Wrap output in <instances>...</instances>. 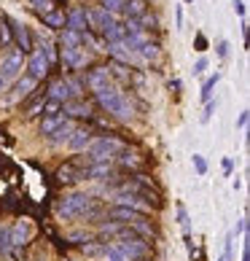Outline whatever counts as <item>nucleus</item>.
<instances>
[{
    "label": "nucleus",
    "mask_w": 250,
    "mask_h": 261,
    "mask_svg": "<svg viewBox=\"0 0 250 261\" xmlns=\"http://www.w3.org/2000/svg\"><path fill=\"white\" fill-rule=\"evenodd\" d=\"M97 210V202L94 197L84 194V191H75V194H67L65 199H60L54 205V216L60 221H70V218H86Z\"/></svg>",
    "instance_id": "f257e3e1"
},
{
    "label": "nucleus",
    "mask_w": 250,
    "mask_h": 261,
    "mask_svg": "<svg viewBox=\"0 0 250 261\" xmlns=\"http://www.w3.org/2000/svg\"><path fill=\"white\" fill-rule=\"evenodd\" d=\"M94 94H97V102H100L110 116H116L119 121H129L132 116H134V108H132L129 97L119 89V86H113V84H110V86H105V89L94 92Z\"/></svg>",
    "instance_id": "f03ea898"
},
{
    "label": "nucleus",
    "mask_w": 250,
    "mask_h": 261,
    "mask_svg": "<svg viewBox=\"0 0 250 261\" xmlns=\"http://www.w3.org/2000/svg\"><path fill=\"white\" fill-rule=\"evenodd\" d=\"M84 151H86V162L89 164H100V162H110L113 156H119V153L124 151V143L116 140V138H97V140H92Z\"/></svg>",
    "instance_id": "7ed1b4c3"
},
{
    "label": "nucleus",
    "mask_w": 250,
    "mask_h": 261,
    "mask_svg": "<svg viewBox=\"0 0 250 261\" xmlns=\"http://www.w3.org/2000/svg\"><path fill=\"white\" fill-rule=\"evenodd\" d=\"M113 248H116L119 253H121V258H127V261H137V258H143V256L148 253V245L143 243L140 237H134L132 229L129 231L121 229L119 231V240L113 243Z\"/></svg>",
    "instance_id": "20e7f679"
},
{
    "label": "nucleus",
    "mask_w": 250,
    "mask_h": 261,
    "mask_svg": "<svg viewBox=\"0 0 250 261\" xmlns=\"http://www.w3.org/2000/svg\"><path fill=\"white\" fill-rule=\"evenodd\" d=\"M22 67H24V54L19 49H11L8 54L0 57V79L6 84H14L22 75Z\"/></svg>",
    "instance_id": "39448f33"
},
{
    "label": "nucleus",
    "mask_w": 250,
    "mask_h": 261,
    "mask_svg": "<svg viewBox=\"0 0 250 261\" xmlns=\"http://www.w3.org/2000/svg\"><path fill=\"white\" fill-rule=\"evenodd\" d=\"M24 67L30 73V79H35V81H41L46 73H49V60H46V54L41 51V49H35V51H30V57H27L24 60Z\"/></svg>",
    "instance_id": "423d86ee"
},
{
    "label": "nucleus",
    "mask_w": 250,
    "mask_h": 261,
    "mask_svg": "<svg viewBox=\"0 0 250 261\" xmlns=\"http://www.w3.org/2000/svg\"><path fill=\"white\" fill-rule=\"evenodd\" d=\"M30 237H33V224L30 221H16L14 226H8V243H11V248L27 245Z\"/></svg>",
    "instance_id": "0eeeda50"
},
{
    "label": "nucleus",
    "mask_w": 250,
    "mask_h": 261,
    "mask_svg": "<svg viewBox=\"0 0 250 261\" xmlns=\"http://www.w3.org/2000/svg\"><path fill=\"white\" fill-rule=\"evenodd\" d=\"M92 60V54L81 49V46H73V49H62V62L70 65V67H86Z\"/></svg>",
    "instance_id": "6e6552de"
},
{
    "label": "nucleus",
    "mask_w": 250,
    "mask_h": 261,
    "mask_svg": "<svg viewBox=\"0 0 250 261\" xmlns=\"http://www.w3.org/2000/svg\"><path fill=\"white\" fill-rule=\"evenodd\" d=\"M110 81H113V75H110L108 67H94V70L86 75V86H89L92 92H100L105 86H110Z\"/></svg>",
    "instance_id": "1a4fd4ad"
},
{
    "label": "nucleus",
    "mask_w": 250,
    "mask_h": 261,
    "mask_svg": "<svg viewBox=\"0 0 250 261\" xmlns=\"http://www.w3.org/2000/svg\"><path fill=\"white\" fill-rule=\"evenodd\" d=\"M110 218H113V221H121V224H127L129 229H134L146 216H143V213H137V210H132V207H119V205H116V207L110 210Z\"/></svg>",
    "instance_id": "9d476101"
},
{
    "label": "nucleus",
    "mask_w": 250,
    "mask_h": 261,
    "mask_svg": "<svg viewBox=\"0 0 250 261\" xmlns=\"http://www.w3.org/2000/svg\"><path fill=\"white\" fill-rule=\"evenodd\" d=\"M86 19H89V24L94 27V30H105V27H110L116 19H113V14H108L105 8L100 6V8H92V11H86Z\"/></svg>",
    "instance_id": "9b49d317"
},
{
    "label": "nucleus",
    "mask_w": 250,
    "mask_h": 261,
    "mask_svg": "<svg viewBox=\"0 0 250 261\" xmlns=\"http://www.w3.org/2000/svg\"><path fill=\"white\" fill-rule=\"evenodd\" d=\"M35 79H30V75H19V79L14 81V94L8 97V102H16V100H22V97H27L33 89H35Z\"/></svg>",
    "instance_id": "f8f14e48"
},
{
    "label": "nucleus",
    "mask_w": 250,
    "mask_h": 261,
    "mask_svg": "<svg viewBox=\"0 0 250 261\" xmlns=\"http://www.w3.org/2000/svg\"><path fill=\"white\" fill-rule=\"evenodd\" d=\"M86 24H89V19H86V8H70V14H67V30L73 33H84Z\"/></svg>",
    "instance_id": "ddd939ff"
},
{
    "label": "nucleus",
    "mask_w": 250,
    "mask_h": 261,
    "mask_svg": "<svg viewBox=\"0 0 250 261\" xmlns=\"http://www.w3.org/2000/svg\"><path fill=\"white\" fill-rule=\"evenodd\" d=\"M89 143H92V132L86 127H75L73 135H70V140H67V148L70 151H84Z\"/></svg>",
    "instance_id": "4468645a"
},
{
    "label": "nucleus",
    "mask_w": 250,
    "mask_h": 261,
    "mask_svg": "<svg viewBox=\"0 0 250 261\" xmlns=\"http://www.w3.org/2000/svg\"><path fill=\"white\" fill-rule=\"evenodd\" d=\"M105 51H110L113 57H116L119 65H129L132 60H137V57H134V51H132L124 41H119V43H108V46H105Z\"/></svg>",
    "instance_id": "2eb2a0df"
},
{
    "label": "nucleus",
    "mask_w": 250,
    "mask_h": 261,
    "mask_svg": "<svg viewBox=\"0 0 250 261\" xmlns=\"http://www.w3.org/2000/svg\"><path fill=\"white\" fill-rule=\"evenodd\" d=\"M49 100H51V102H60V105H65V102L73 100V97H70V89H67V84H65V79L54 81V84L49 86Z\"/></svg>",
    "instance_id": "dca6fc26"
},
{
    "label": "nucleus",
    "mask_w": 250,
    "mask_h": 261,
    "mask_svg": "<svg viewBox=\"0 0 250 261\" xmlns=\"http://www.w3.org/2000/svg\"><path fill=\"white\" fill-rule=\"evenodd\" d=\"M73 129H75V124L70 119H65V124H60V127L49 135L51 146H62V143H67V140H70V135H73Z\"/></svg>",
    "instance_id": "f3484780"
},
{
    "label": "nucleus",
    "mask_w": 250,
    "mask_h": 261,
    "mask_svg": "<svg viewBox=\"0 0 250 261\" xmlns=\"http://www.w3.org/2000/svg\"><path fill=\"white\" fill-rule=\"evenodd\" d=\"M116 205H119V207H132V210L143 213V216H146V213L151 210L148 202H140L134 194H116Z\"/></svg>",
    "instance_id": "a211bd4d"
},
{
    "label": "nucleus",
    "mask_w": 250,
    "mask_h": 261,
    "mask_svg": "<svg viewBox=\"0 0 250 261\" xmlns=\"http://www.w3.org/2000/svg\"><path fill=\"white\" fill-rule=\"evenodd\" d=\"M11 27H14V35H16V41H19V51H30L33 49V41H30V30H27V24H22V22H11Z\"/></svg>",
    "instance_id": "6ab92c4d"
},
{
    "label": "nucleus",
    "mask_w": 250,
    "mask_h": 261,
    "mask_svg": "<svg viewBox=\"0 0 250 261\" xmlns=\"http://www.w3.org/2000/svg\"><path fill=\"white\" fill-rule=\"evenodd\" d=\"M57 178H60L62 183H75V180L86 178V170L75 167V164H65V167H60V172H57Z\"/></svg>",
    "instance_id": "aec40b11"
},
{
    "label": "nucleus",
    "mask_w": 250,
    "mask_h": 261,
    "mask_svg": "<svg viewBox=\"0 0 250 261\" xmlns=\"http://www.w3.org/2000/svg\"><path fill=\"white\" fill-rule=\"evenodd\" d=\"M62 113L65 116H92V105L89 102H81V100H70V102H65L62 105Z\"/></svg>",
    "instance_id": "412c9836"
},
{
    "label": "nucleus",
    "mask_w": 250,
    "mask_h": 261,
    "mask_svg": "<svg viewBox=\"0 0 250 261\" xmlns=\"http://www.w3.org/2000/svg\"><path fill=\"white\" fill-rule=\"evenodd\" d=\"M121 11L127 14V19H137V16H143V14H146L148 8H146V0H127Z\"/></svg>",
    "instance_id": "4be33fe9"
},
{
    "label": "nucleus",
    "mask_w": 250,
    "mask_h": 261,
    "mask_svg": "<svg viewBox=\"0 0 250 261\" xmlns=\"http://www.w3.org/2000/svg\"><path fill=\"white\" fill-rule=\"evenodd\" d=\"M134 57H137V60H146V62L148 60H156V57H159V46L148 41V43H143L140 49H134Z\"/></svg>",
    "instance_id": "5701e85b"
},
{
    "label": "nucleus",
    "mask_w": 250,
    "mask_h": 261,
    "mask_svg": "<svg viewBox=\"0 0 250 261\" xmlns=\"http://www.w3.org/2000/svg\"><path fill=\"white\" fill-rule=\"evenodd\" d=\"M65 119H67V116L65 113H57V116H46V119H43V124H41V132L43 135H51L57 127H60V124H65Z\"/></svg>",
    "instance_id": "b1692460"
},
{
    "label": "nucleus",
    "mask_w": 250,
    "mask_h": 261,
    "mask_svg": "<svg viewBox=\"0 0 250 261\" xmlns=\"http://www.w3.org/2000/svg\"><path fill=\"white\" fill-rule=\"evenodd\" d=\"M102 35H105V41H108V43H119V41H124V27H119L116 22H113L110 27H105V30H102Z\"/></svg>",
    "instance_id": "393cba45"
},
{
    "label": "nucleus",
    "mask_w": 250,
    "mask_h": 261,
    "mask_svg": "<svg viewBox=\"0 0 250 261\" xmlns=\"http://www.w3.org/2000/svg\"><path fill=\"white\" fill-rule=\"evenodd\" d=\"M218 81H220V73H215V75H210V79L202 84V100L205 102H210V97H213V89L218 86Z\"/></svg>",
    "instance_id": "a878e982"
},
{
    "label": "nucleus",
    "mask_w": 250,
    "mask_h": 261,
    "mask_svg": "<svg viewBox=\"0 0 250 261\" xmlns=\"http://www.w3.org/2000/svg\"><path fill=\"white\" fill-rule=\"evenodd\" d=\"M60 41H62V46H65V49H73V46H78V43H81V33H73V30H62Z\"/></svg>",
    "instance_id": "bb28decb"
},
{
    "label": "nucleus",
    "mask_w": 250,
    "mask_h": 261,
    "mask_svg": "<svg viewBox=\"0 0 250 261\" xmlns=\"http://www.w3.org/2000/svg\"><path fill=\"white\" fill-rule=\"evenodd\" d=\"M65 84H67V89H70V97H73V100H78V97H81V92H84V84H81L78 79H73V75H67Z\"/></svg>",
    "instance_id": "cd10ccee"
},
{
    "label": "nucleus",
    "mask_w": 250,
    "mask_h": 261,
    "mask_svg": "<svg viewBox=\"0 0 250 261\" xmlns=\"http://www.w3.org/2000/svg\"><path fill=\"white\" fill-rule=\"evenodd\" d=\"M43 22L51 24V27H62V24H65V14H60V11H46V14H43Z\"/></svg>",
    "instance_id": "c85d7f7f"
},
{
    "label": "nucleus",
    "mask_w": 250,
    "mask_h": 261,
    "mask_svg": "<svg viewBox=\"0 0 250 261\" xmlns=\"http://www.w3.org/2000/svg\"><path fill=\"white\" fill-rule=\"evenodd\" d=\"M43 105H46V97H35L33 102H30V108H27V119H33V116H38L43 111Z\"/></svg>",
    "instance_id": "c756f323"
},
{
    "label": "nucleus",
    "mask_w": 250,
    "mask_h": 261,
    "mask_svg": "<svg viewBox=\"0 0 250 261\" xmlns=\"http://www.w3.org/2000/svg\"><path fill=\"white\" fill-rule=\"evenodd\" d=\"M124 3H127V0H102V8L108 14H116V11H121V8H124Z\"/></svg>",
    "instance_id": "7c9ffc66"
},
{
    "label": "nucleus",
    "mask_w": 250,
    "mask_h": 261,
    "mask_svg": "<svg viewBox=\"0 0 250 261\" xmlns=\"http://www.w3.org/2000/svg\"><path fill=\"white\" fill-rule=\"evenodd\" d=\"M67 240H73V243H92V234L89 231H67Z\"/></svg>",
    "instance_id": "2f4dec72"
},
{
    "label": "nucleus",
    "mask_w": 250,
    "mask_h": 261,
    "mask_svg": "<svg viewBox=\"0 0 250 261\" xmlns=\"http://www.w3.org/2000/svg\"><path fill=\"white\" fill-rule=\"evenodd\" d=\"M191 162H194V167H197L199 175H207V162H205V156H202V153H194V156H191Z\"/></svg>",
    "instance_id": "473e14b6"
},
{
    "label": "nucleus",
    "mask_w": 250,
    "mask_h": 261,
    "mask_svg": "<svg viewBox=\"0 0 250 261\" xmlns=\"http://www.w3.org/2000/svg\"><path fill=\"white\" fill-rule=\"evenodd\" d=\"M121 164H127V167H137V164H140V159H137V153L121 151Z\"/></svg>",
    "instance_id": "72a5a7b5"
},
{
    "label": "nucleus",
    "mask_w": 250,
    "mask_h": 261,
    "mask_svg": "<svg viewBox=\"0 0 250 261\" xmlns=\"http://www.w3.org/2000/svg\"><path fill=\"white\" fill-rule=\"evenodd\" d=\"M8 248H11V243H8V226L0 224V253H6Z\"/></svg>",
    "instance_id": "f704fd0d"
},
{
    "label": "nucleus",
    "mask_w": 250,
    "mask_h": 261,
    "mask_svg": "<svg viewBox=\"0 0 250 261\" xmlns=\"http://www.w3.org/2000/svg\"><path fill=\"white\" fill-rule=\"evenodd\" d=\"M215 108H218V100H215V102L210 100V102H207V108H205V113H202V124H207L210 119H213V113H215Z\"/></svg>",
    "instance_id": "c9c22d12"
},
{
    "label": "nucleus",
    "mask_w": 250,
    "mask_h": 261,
    "mask_svg": "<svg viewBox=\"0 0 250 261\" xmlns=\"http://www.w3.org/2000/svg\"><path fill=\"white\" fill-rule=\"evenodd\" d=\"M178 221L183 224V229H188V213H186V207H183V205L178 207Z\"/></svg>",
    "instance_id": "e433bc0d"
},
{
    "label": "nucleus",
    "mask_w": 250,
    "mask_h": 261,
    "mask_svg": "<svg viewBox=\"0 0 250 261\" xmlns=\"http://www.w3.org/2000/svg\"><path fill=\"white\" fill-rule=\"evenodd\" d=\"M205 70H207V60L202 57V60H197V65H194V75H202Z\"/></svg>",
    "instance_id": "4c0bfd02"
},
{
    "label": "nucleus",
    "mask_w": 250,
    "mask_h": 261,
    "mask_svg": "<svg viewBox=\"0 0 250 261\" xmlns=\"http://www.w3.org/2000/svg\"><path fill=\"white\" fill-rule=\"evenodd\" d=\"M43 108H46V116H57V111H60V102H51V100H49Z\"/></svg>",
    "instance_id": "58836bf2"
},
{
    "label": "nucleus",
    "mask_w": 250,
    "mask_h": 261,
    "mask_svg": "<svg viewBox=\"0 0 250 261\" xmlns=\"http://www.w3.org/2000/svg\"><path fill=\"white\" fill-rule=\"evenodd\" d=\"M30 3L38 8V11H46V8H49L51 6V0H30Z\"/></svg>",
    "instance_id": "ea45409f"
},
{
    "label": "nucleus",
    "mask_w": 250,
    "mask_h": 261,
    "mask_svg": "<svg viewBox=\"0 0 250 261\" xmlns=\"http://www.w3.org/2000/svg\"><path fill=\"white\" fill-rule=\"evenodd\" d=\"M232 6H234V11L239 16H245V0H232Z\"/></svg>",
    "instance_id": "a19ab883"
},
{
    "label": "nucleus",
    "mask_w": 250,
    "mask_h": 261,
    "mask_svg": "<svg viewBox=\"0 0 250 261\" xmlns=\"http://www.w3.org/2000/svg\"><path fill=\"white\" fill-rule=\"evenodd\" d=\"M218 57H229V41H218Z\"/></svg>",
    "instance_id": "79ce46f5"
},
{
    "label": "nucleus",
    "mask_w": 250,
    "mask_h": 261,
    "mask_svg": "<svg viewBox=\"0 0 250 261\" xmlns=\"http://www.w3.org/2000/svg\"><path fill=\"white\" fill-rule=\"evenodd\" d=\"M237 127H239V129H245V127H247V111H242V113H239V121H237Z\"/></svg>",
    "instance_id": "37998d69"
},
{
    "label": "nucleus",
    "mask_w": 250,
    "mask_h": 261,
    "mask_svg": "<svg viewBox=\"0 0 250 261\" xmlns=\"http://www.w3.org/2000/svg\"><path fill=\"white\" fill-rule=\"evenodd\" d=\"M232 164H234V162H232V159H229V156L224 159V172H226V175H229V172H232Z\"/></svg>",
    "instance_id": "c03bdc74"
},
{
    "label": "nucleus",
    "mask_w": 250,
    "mask_h": 261,
    "mask_svg": "<svg viewBox=\"0 0 250 261\" xmlns=\"http://www.w3.org/2000/svg\"><path fill=\"white\" fill-rule=\"evenodd\" d=\"M6 89H8V84H6L3 79H0V92H6Z\"/></svg>",
    "instance_id": "a18cd8bd"
},
{
    "label": "nucleus",
    "mask_w": 250,
    "mask_h": 261,
    "mask_svg": "<svg viewBox=\"0 0 250 261\" xmlns=\"http://www.w3.org/2000/svg\"><path fill=\"white\" fill-rule=\"evenodd\" d=\"M186 3H191V0H186Z\"/></svg>",
    "instance_id": "49530a36"
}]
</instances>
